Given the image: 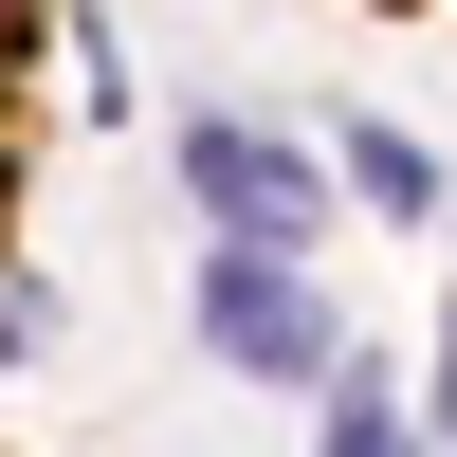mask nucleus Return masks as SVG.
Here are the masks:
<instances>
[{"label":"nucleus","instance_id":"4","mask_svg":"<svg viewBox=\"0 0 457 457\" xmlns=\"http://www.w3.org/2000/svg\"><path fill=\"white\" fill-rule=\"evenodd\" d=\"M348 165H366V202H385V220H439V165H421L403 129H348Z\"/></svg>","mask_w":457,"mask_h":457},{"label":"nucleus","instance_id":"1","mask_svg":"<svg viewBox=\"0 0 457 457\" xmlns=\"http://www.w3.org/2000/svg\"><path fill=\"white\" fill-rule=\"evenodd\" d=\"M202 348L238 366V385H329V293H312V256L220 238V256H202Z\"/></svg>","mask_w":457,"mask_h":457},{"label":"nucleus","instance_id":"6","mask_svg":"<svg viewBox=\"0 0 457 457\" xmlns=\"http://www.w3.org/2000/svg\"><path fill=\"white\" fill-rule=\"evenodd\" d=\"M366 19H439V0H366Z\"/></svg>","mask_w":457,"mask_h":457},{"label":"nucleus","instance_id":"2","mask_svg":"<svg viewBox=\"0 0 457 457\" xmlns=\"http://www.w3.org/2000/svg\"><path fill=\"white\" fill-rule=\"evenodd\" d=\"M55 55H73V0H0V275L37 220V146H55Z\"/></svg>","mask_w":457,"mask_h":457},{"label":"nucleus","instance_id":"5","mask_svg":"<svg viewBox=\"0 0 457 457\" xmlns=\"http://www.w3.org/2000/svg\"><path fill=\"white\" fill-rule=\"evenodd\" d=\"M329 457H403V403L385 385H329Z\"/></svg>","mask_w":457,"mask_h":457},{"label":"nucleus","instance_id":"3","mask_svg":"<svg viewBox=\"0 0 457 457\" xmlns=\"http://www.w3.org/2000/svg\"><path fill=\"white\" fill-rule=\"evenodd\" d=\"M183 183H202V220H220V238L312 256V165H293V146H256V129H183Z\"/></svg>","mask_w":457,"mask_h":457}]
</instances>
